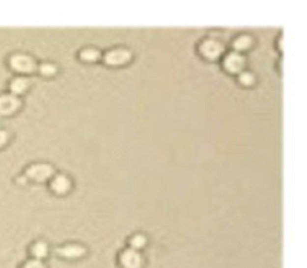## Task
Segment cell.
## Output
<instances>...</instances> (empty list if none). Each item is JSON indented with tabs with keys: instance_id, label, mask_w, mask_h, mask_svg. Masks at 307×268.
Here are the masks:
<instances>
[{
	"instance_id": "obj_1",
	"label": "cell",
	"mask_w": 307,
	"mask_h": 268,
	"mask_svg": "<svg viewBox=\"0 0 307 268\" xmlns=\"http://www.w3.org/2000/svg\"><path fill=\"white\" fill-rule=\"evenodd\" d=\"M53 175V168L48 164H34L27 170V176L36 182H45Z\"/></svg>"
},
{
	"instance_id": "obj_2",
	"label": "cell",
	"mask_w": 307,
	"mask_h": 268,
	"mask_svg": "<svg viewBox=\"0 0 307 268\" xmlns=\"http://www.w3.org/2000/svg\"><path fill=\"white\" fill-rule=\"evenodd\" d=\"M10 65L15 71L22 73H30L35 69V61L30 56L24 54H16L11 58Z\"/></svg>"
},
{
	"instance_id": "obj_3",
	"label": "cell",
	"mask_w": 307,
	"mask_h": 268,
	"mask_svg": "<svg viewBox=\"0 0 307 268\" xmlns=\"http://www.w3.org/2000/svg\"><path fill=\"white\" fill-rule=\"evenodd\" d=\"M120 264L124 268H142L143 258L140 251L130 248L121 253Z\"/></svg>"
},
{
	"instance_id": "obj_4",
	"label": "cell",
	"mask_w": 307,
	"mask_h": 268,
	"mask_svg": "<svg viewBox=\"0 0 307 268\" xmlns=\"http://www.w3.org/2000/svg\"><path fill=\"white\" fill-rule=\"evenodd\" d=\"M200 53L209 60H216L223 53V46L215 40H206L200 46Z\"/></svg>"
},
{
	"instance_id": "obj_5",
	"label": "cell",
	"mask_w": 307,
	"mask_h": 268,
	"mask_svg": "<svg viewBox=\"0 0 307 268\" xmlns=\"http://www.w3.org/2000/svg\"><path fill=\"white\" fill-rule=\"evenodd\" d=\"M130 59H131V53L127 49H123V48L111 50L105 56V61L108 65H112V66L126 64L127 61H130Z\"/></svg>"
},
{
	"instance_id": "obj_6",
	"label": "cell",
	"mask_w": 307,
	"mask_h": 268,
	"mask_svg": "<svg viewBox=\"0 0 307 268\" xmlns=\"http://www.w3.org/2000/svg\"><path fill=\"white\" fill-rule=\"evenodd\" d=\"M21 102L13 95H2L0 96V116H6L18 109Z\"/></svg>"
},
{
	"instance_id": "obj_7",
	"label": "cell",
	"mask_w": 307,
	"mask_h": 268,
	"mask_svg": "<svg viewBox=\"0 0 307 268\" xmlns=\"http://www.w3.org/2000/svg\"><path fill=\"white\" fill-rule=\"evenodd\" d=\"M224 69L230 73H238L244 69L245 59L239 53H230L224 59Z\"/></svg>"
},
{
	"instance_id": "obj_8",
	"label": "cell",
	"mask_w": 307,
	"mask_h": 268,
	"mask_svg": "<svg viewBox=\"0 0 307 268\" xmlns=\"http://www.w3.org/2000/svg\"><path fill=\"white\" fill-rule=\"evenodd\" d=\"M56 253L65 259H80L85 254V249L80 244H69L56 249Z\"/></svg>"
},
{
	"instance_id": "obj_9",
	"label": "cell",
	"mask_w": 307,
	"mask_h": 268,
	"mask_svg": "<svg viewBox=\"0 0 307 268\" xmlns=\"http://www.w3.org/2000/svg\"><path fill=\"white\" fill-rule=\"evenodd\" d=\"M51 188L54 193L56 194H65L70 191L71 188V182H70L69 177L65 175H58L53 178L51 183Z\"/></svg>"
},
{
	"instance_id": "obj_10",
	"label": "cell",
	"mask_w": 307,
	"mask_h": 268,
	"mask_svg": "<svg viewBox=\"0 0 307 268\" xmlns=\"http://www.w3.org/2000/svg\"><path fill=\"white\" fill-rule=\"evenodd\" d=\"M28 80L24 79V78H16L11 82L10 89L13 94H22L27 90L28 88Z\"/></svg>"
},
{
	"instance_id": "obj_11",
	"label": "cell",
	"mask_w": 307,
	"mask_h": 268,
	"mask_svg": "<svg viewBox=\"0 0 307 268\" xmlns=\"http://www.w3.org/2000/svg\"><path fill=\"white\" fill-rule=\"evenodd\" d=\"M32 255L36 258V260H41L46 258L48 254V247L45 242H37L32 245L31 248Z\"/></svg>"
},
{
	"instance_id": "obj_12",
	"label": "cell",
	"mask_w": 307,
	"mask_h": 268,
	"mask_svg": "<svg viewBox=\"0 0 307 268\" xmlns=\"http://www.w3.org/2000/svg\"><path fill=\"white\" fill-rule=\"evenodd\" d=\"M100 52L97 49H94V48H86V49H83L81 52V59L83 61H88V62H92V61H96L99 60L100 58Z\"/></svg>"
},
{
	"instance_id": "obj_13",
	"label": "cell",
	"mask_w": 307,
	"mask_h": 268,
	"mask_svg": "<svg viewBox=\"0 0 307 268\" xmlns=\"http://www.w3.org/2000/svg\"><path fill=\"white\" fill-rule=\"evenodd\" d=\"M252 39L247 35H243V36H239L238 39L234 41V49L235 50H246L247 48L251 46Z\"/></svg>"
},
{
	"instance_id": "obj_14",
	"label": "cell",
	"mask_w": 307,
	"mask_h": 268,
	"mask_svg": "<svg viewBox=\"0 0 307 268\" xmlns=\"http://www.w3.org/2000/svg\"><path fill=\"white\" fill-rule=\"evenodd\" d=\"M130 244H131L132 249H135V250L142 249L144 245L146 244V238H145V236H143V235H136V236H133L131 238V241H130Z\"/></svg>"
},
{
	"instance_id": "obj_15",
	"label": "cell",
	"mask_w": 307,
	"mask_h": 268,
	"mask_svg": "<svg viewBox=\"0 0 307 268\" xmlns=\"http://www.w3.org/2000/svg\"><path fill=\"white\" fill-rule=\"evenodd\" d=\"M239 80H240V83L244 84V85H252L254 82V77L252 73L243 72L240 74V77H239Z\"/></svg>"
},
{
	"instance_id": "obj_16",
	"label": "cell",
	"mask_w": 307,
	"mask_h": 268,
	"mask_svg": "<svg viewBox=\"0 0 307 268\" xmlns=\"http://www.w3.org/2000/svg\"><path fill=\"white\" fill-rule=\"evenodd\" d=\"M40 72L43 75H53L56 72V67L52 64H43L40 66Z\"/></svg>"
},
{
	"instance_id": "obj_17",
	"label": "cell",
	"mask_w": 307,
	"mask_h": 268,
	"mask_svg": "<svg viewBox=\"0 0 307 268\" xmlns=\"http://www.w3.org/2000/svg\"><path fill=\"white\" fill-rule=\"evenodd\" d=\"M22 268H45V265L42 264L41 260H30V261L27 262Z\"/></svg>"
},
{
	"instance_id": "obj_18",
	"label": "cell",
	"mask_w": 307,
	"mask_h": 268,
	"mask_svg": "<svg viewBox=\"0 0 307 268\" xmlns=\"http://www.w3.org/2000/svg\"><path fill=\"white\" fill-rule=\"evenodd\" d=\"M7 142V133L5 131H0V147L2 145H5V143Z\"/></svg>"
}]
</instances>
